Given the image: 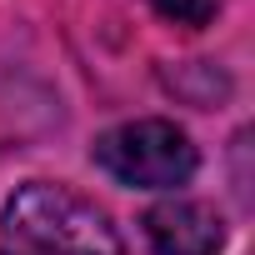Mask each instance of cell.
<instances>
[{
	"label": "cell",
	"instance_id": "4",
	"mask_svg": "<svg viewBox=\"0 0 255 255\" xmlns=\"http://www.w3.org/2000/svg\"><path fill=\"white\" fill-rule=\"evenodd\" d=\"M155 10L175 25H205V20H215L220 0H155Z\"/></svg>",
	"mask_w": 255,
	"mask_h": 255
},
{
	"label": "cell",
	"instance_id": "3",
	"mask_svg": "<svg viewBox=\"0 0 255 255\" xmlns=\"http://www.w3.org/2000/svg\"><path fill=\"white\" fill-rule=\"evenodd\" d=\"M145 235L155 255H215L225 230L220 215L200 200H160L145 210Z\"/></svg>",
	"mask_w": 255,
	"mask_h": 255
},
{
	"label": "cell",
	"instance_id": "2",
	"mask_svg": "<svg viewBox=\"0 0 255 255\" xmlns=\"http://www.w3.org/2000/svg\"><path fill=\"white\" fill-rule=\"evenodd\" d=\"M95 165L135 190H175L195 175V145L170 120H130L95 140Z\"/></svg>",
	"mask_w": 255,
	"mask_h": 255
},
{
	"label": "cell",
	"instance_id": "1",
	"mask_svg": "<svg viewBox=\"0 0 255 255\" xmlns=\"http://www.w3.org/2000/svg\"><path fill=\"white\" fill-rule=\"evenodd\" d=\"M5 235L35 255H125L105 210L80 200L65 185H25L5 205Z\"/></svg>",
	"mask_w": 255,
	"mask_h": 255
}]
</instances>
